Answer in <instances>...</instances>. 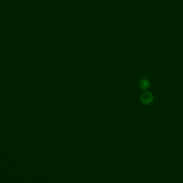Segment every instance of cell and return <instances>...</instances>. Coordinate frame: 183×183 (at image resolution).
<instances>
[{
  "label": "cell",
  "mask_w": 183,
  "mask_h": 183,
  "mask_svg": "<svg viewBox=\"0 0 183 183\" xmlns=\"http://www.w3.org/2000/svg\"><path fill=\"white\" fill-rule=\"evenodd\" d=\"M140 99L142 103L146 105L151 104L154 100V96L151 92L149 91H145L142 93Z\"/></svg>",
  "instance_id": "cell-1"
},
{
  "label": "cell",
  "mask_w": 183,
  "mask_h": 183,
  "mask_svg": "<svg viewBox=\"0 0 183 183\" xmlns=\"http://www.w3.org/2000/svg\"><path fill=\"white\" fill-rule=\"evenodd\" d=\"M139 86L140 88H141L143 90H146L148 89L150 86V82L147 79H143L140 82Z\"/></svg>",
  "instance_id": "cell-2"
}]
</instances>
